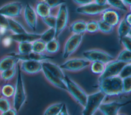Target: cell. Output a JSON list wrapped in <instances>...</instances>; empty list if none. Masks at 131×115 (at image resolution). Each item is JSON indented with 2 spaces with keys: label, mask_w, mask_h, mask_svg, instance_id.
Returning <instances> with one entry per match:
<instances>
[{
  "label": "cell",
  "mask_w": 131,
  "mask_h": 115,
  "mask_svg": "<svg viewBox=\"0 0 131 115\" xmlns=\"http://www.w3.org/2000/svg\"><path fill=\"white\" fill-rule=\"evenodd\" d=\"M14 87L9 84H7L3 85L1 89V92L2 96L8 99L13 96L14 93Z\"/></svg>",
  "instance_id": "31"
},
{
  "label": "cell",
  "mask_w": 131,
  "mask_h": 115,
  "mask_svg": "<svg viewBox=\"0 0 131 115\" xmlns=\"http://www.w3.org/2000/svg\"><path fill=\"white\" fill-rule=\"evenodd\" d=\"M98 25L97 21L95 20H90L86 23L85 32L90 33H94L98 31Z\"/></svg>",
  "instance_id": "36"
},
{
  "label": "cell",
  "mask_w": 131,
  "mask_h": 115,
  "mask_svg": "<svg viewBox=\"0 0 131 115\" xmlns=\"http://www.w3.org/2000/svg\"><path fill=\"white\" fill-rule=\"evenodd\" d=\"M49 7L52 9L66 4V0H46L45 1Z\"/></svg>",
  "instance_id": "41"
},
{
  "label": "cell",
  "mask_w": 131,
  "mask_h": 115,
  "mask_svg": "<svg viewBox=\"0 0 131 115\" xmlns=\"http://www.w3.org/2000/svg\"><path fill=\"white\" fill-rule=\"evenodd\" d=\"M24 17L29 28L35 31L37 26V15L35 9L29 4H27L24 8Z\"/></svg>",
  "instance_id": "14"
},
{
  "label": "cell",
  "mask_w": 131,
  "mask_h": 115,
  "mask_svg": "<svg viewBox=\"0 0 131 115\" xmlns=\"http://www.w3.org/2000/svg\"><path fill=\"white\" fill-rule=\"evenodd\" d=\"M107 5L111 8L124 12L128 11V7L123 3L122 0H107Z\"/></svg>",
  "instance_id": "25"
},
{
  "label": "cell",
  "mask_w": 131,
  "mask_h": 115,
  "mask_svg": "<svg viewBox=\"0 0 131 115\" xmlns=\"http://www.w3.org/2000/svg\"><path fill=\"white\" fill-rule=\"evenodd\" d=\"M14 57H16L19 61H39V62H43L46 60L53 59L54 57L53 56H50L49 55L44 54L43 53H36L33 51H31L29 53L26 54H21L19 53H8Z\"/></svg>",
  "instance_id": "13"
},
{
  "label": "cell",
  "mask_w": 131,
  "mask_h": 115,
  "mask_svg": "<svg viewBox=\"0 0 131 115\" xmlns=\"http://www.w3.org/2000/svg\"><path fill=\"white\" fill-rule=\"evenodd\" d=\"M55 38V30L54 28H49L41 34L40 38L46 43L54 40Z\"/></svg>",
  "instance_id": "28"
},
{
  "label": "cell",
  "mask_w": 131,
  "mask_h": 115,
  "mask_svg": "<svg viewBox=\"0 0 131 115\" xmlns=\"http://www.w3.org/2000/svg\"><path fill=\"white\" fill-rule=\"evenodd\" d=\"M19 61L16 57L8 54L0 60V72L15 67Z\"/></svg>",
  "instance_id": "19"
},
{
  "label": "cell",
  "mask_w": 131,
  "mask_h": 115,
  "mask_svg": "<svg viewBox=\"0 0 131 115\" xmlns=\"http://www.w3.org/2000/svg\"><path fill=\"white\" fill-rule=\"evenodd\" d=\"M122 90L124 93H129L131 91V76L122 79Z\"/></svg>",
  "instance_id": "40"
},
{
  "label": "cell",
  "mask_w": 131,
  "mask_h": 115,
  "mask_svg": "<svg viewBox=\"0 0 131 115\" xmlns=\"http://www.w3.org/2000/svg\"><path fill=\"white\" fill-rule=\"evenodd\" d=\"M130 102L128 101L125 102H112L108 103H102L99 107L98 109L103 115H118L119 111Z\"/></svg>",
  "instance_id": "12"
},
{
  "label": "cell",
  "mask_w": 131,
  "mask_h": 115,
  "mask_svg": "<svg viewBox=\"0 0 131 115\" xmlns=\"http://www.w3.org/2000/svg\"><path fill=\"white\" fill-rule=\"evenodd\" d=\"M98 87L106 95H118L123 93L122 79L119 76L106 78L99 82Z\"/></svg>",
  "instance_id": "1"
},
{
  "label": "cell",
  "mask_w": 131,
  "mask_h": 115,
  "mask_svg": "<svg viewBox=\"0 0 131 115\" xmlns=\"http://www.w3.org/2000/svg\"><path fill=\"white\" fill-rule=\"evenodd\" d=\"M41 1H46V0H41Z\"/></svg>",
  "instance_id": "52"
},
{
  "label": "cell",
  "mask_w": 131,
  "mask_h": 115,
  "mask_svg": "<svg viewBox=\"0 0 131 115\" xmlns=\"http://www.w3.org/2000/svg\"><path fill=\"white\" fill-rule=\"evenodd\" d=\"M85 59L91 62H100L107 64L115 60V57L103 50L99 49H92L85 51L82 53Z\"/></svg>",
  "instance_id": "6"
},
{
  "label": "cell",
  "mask_w": 131,
  "mask_h": 115,
  "mask_svg": "<svg viewBox=\"0 0 131 115\" xmlns=\"http://www.w3.org/2000/svg\"><path fill=\"white\" fill-rule=\"evenodd\" d=\"M11 108V104L8 99L3 96L0 97V112L5 111Z\"/></svg>",
  "instance_id": "38"
},
{
  "label": "cell",
  "mask_w": 131,
  "mask_h": 115,
  "mask_svg": "<svg viewBox=\"0 0 131 115\" xmlns=\"http://www.w3.org/2000/svg\"><path fill=\"white\" fill-rule=\"evenodd\" d=\"M13 94V108L18 112L26 100V93L24 84L20 65H17V74Z\"/></svg>",
  "instance_id": "2"
},
{
  "label": "cell",
  "mask_w": 131,
  "mask_h": 115,
  "mask_svg": "<svg viewBox=\"0 0 131 115\" xmlns=\"http://www.w3.org/2000/svg\"><path fill=\"white\" fill-rule=\"evenodd\" d=\"M43 22L49 28H55L56 24V16L49 15L45 17L41 18Z\"/></svg>",
  "instance_id": "39"
},
{
  "label": "cell",
  "mask_w": 131,
  "mask_h": 115,
  "mask_svg": "<svg viewBox=\"0 0 131 115\" xmlns=\"http://www.w3.org/2000/svg\"><path fill=\"white\" fill-rule=\"evenodd\" d=\"M120 43L125 47V49L130 50L131 45V37L130 35H128L122 37L119 40Z\"/></svg>",
  "instance_id": "42"
},
{
  "label": "cell",
  "mask_w": 131,
  "mask_h": 115,
  "mask_svg": "<svg viewBox=\"0 0 131 115\" xmlns=\"http://www.w3.org/2000/svg\"><path fill=\"white\" fill-rule=\"evenodd\" d=\"M41 34L29 33L28 32L20 34H13L9 37L12 41L19 43H32L40 38Z\"/></svg>",
  "instance_id": "17"
},
{
  "label": "cell",
  "mask_w": 131,
  "mask_h": 115,
  "mask_svg": "<svg viewBox=\"0 0 131 115\" xmlns=\"http://www.w3.org/2000/svg\"><path fill=\"white\" fill-rule=\"evenodd\" d=\"M69 22V11L67 6L63 4L60 6L56 16L55 26V37H58L67 26Z\"/></svg>",
  "instance_id": "5"
},
{
  "label": "cell",
  "mask_w": 131,
  "mask_h": 115,
  "mask_svg": "<svg viewBox=\"0 0 131 115\" xmlns=\"http://www.w3.org/2000/svg\"><path fill=\"white\" fill-rule=\"evenodd\" d=\"M118 115H126V114H118Z\"/></svg>",
  "instance_id": "51"
},
{
  "label": "cell",
  "mask_w": 131,
  "mask_h": 115,
  "mask_svg": "<svg viewBox=\"0 0 131 115\" xmlns=\"http://www.w3.org/2000/svg\"><path fill=\"white\" fill-rule=\"evenodd\" d=\"M83 34H73L67 40L63 52V57L66 59L71 55L79 47L83 38Z\"/></svg>",
  "instance_id": "10"
},
{
  "label": "cell",
  "mask_w": 131,
  "mask_h": 115,
  "mask_svg": "<svg viewBox=\"0 0 131 115\" xmlns=\"http://www.w3.org/2000/svg\"><path fill=\"white\" fill-rule=\"evenodd\" d=\"M65 83L67 87V91L79 104L84 107L86 104L88 96L86 93L77 84L67 75L65 76Z\"/></svg>",
  "instance_id": "4"
},
{
  "label": "cell",
  "mask_w": 131,
  "mask_h": 115,
  "mask_svg": "<svg viewBox=\"0 0 131 115\" xmlns=\"http://www.w3.org/2000/svg\"><path fill=\"white\" fill-rule=\"evenodd\" d=\"M86 22L78 20L73 22L69 26V30L73 34H83L86 29Z\"/></svg>",
  "instance_id": "22"
},
{
  "label": "cell",
  "mask_w": 131,
  "mask_h": 115,
  "mask_svg": "<svg viewBox=\"0 0 131 115\" xmlns=\"http://www.w3.org/2000/svg\"><path fill=\"white\" fill-rule=\"evenodd\" d=\"M110 7L108 5L105 6H100L96 4L94 2L89 4L78 7L76 11L78 13L86 15H97L102 13V12L107 8Z\"/></svg>",
  "instance_id": "11"
},
{
  "label": "cell",
  "mask_w": 131,
  "mask_h": 115,
  "mask_svg": "<svg viewBox=\"0 0 131 115\" xmlns=\"http://www.w3.org/2000/svg\"><path fill=\"white\" fill-rule=\"evenodd\" d=\"M59 47L58 41L54 39L46 43L45 51L48 53H55L59 50Z\"/></svg>",
  "instance_id": "29"
},
{
  "label": "cell",
  "mask_w": 131,
  "mask_h": 115,
  "mask_svg": "<svg viewBox=\"0 0 131 115\" xmlns=\"http://www.w3.org/2000/svg\"><path fill=\"white\" fill-rule=\"evenodd\" d=\"M131 14L130 12H128L127 14L125 15V16L124 17V19L125 21L129 25H131Z\"/></svg>",
  "instance_id": "48"
},
{
  "label": "cell",
  "mask_w": 131,
  "mask_h": 115,
  "mask_svg": "<svg viewBox=\"0 0 131 115\" xmlns=\"http://www.w3.org/2000/svg\"><path fill=\"white\" fill-rule=\"evenodd\" d=\"M126 63L115 60L105 64V69L98 79V82L110 77L118 76L122 68Z\"/></svg>",
  "instance_id": "7"
},
{
  "label": "cell",
  "mask_w": 131,
  "mask_h": 115,
  "mask_svg": "<svg viewBox=\"0 0 131 115\" xmlns=\"http://www.w3.org/2000/svg\"><path fill=\"white\" fill-rule=\"evenodd\" d=\"M63 105V103H59L50 106L45 111L43 115H57L61 109Z\"/></svg>",
  "instance_id": "27"
},
{
  "label": "cell",
  "mask_w": 131,
  "mask_h": 115,
  "mask_svg": "<svg viewBox=\"0 0 131 115\" xmlns=\"http://www.w3.org/2000/svg\"><path fill=\"white\" fill-rule=\"evenodd\" d=\"M41 62L36 61H21L20 68L21 71L28 74H35L42 70Z\"/></svg>",
  "instance_id": "16"
},
{
  "label": "cell",
  "mask_w": 131,
  "mask_h": 115,
  "mask_svg": "<svg viewBox=\"0 0 131 115\" xmlns=\"http://www.w3.org/2000/svg\"><path fill=\"white\" fill-rule=\"evenodd\" d=\"M41 63L42 65L48 69L49 72L65 82L66 75L59 66L52 62L46 61L41 62Z\"/></svg>",
  "instance_id": "20"
},
{
  "label": "cell",
  "mask_w": 131,
  "mask_h": 115,
  "mask_svg": "<svg viewBox=\"0 0 131 115\" xmlns=\"http://www.w3.org/2000/svg\"><path fill=\"white\" fill-rule=\"evenodd\" d=\"M105 67V64L100 62H93L91 63V70L96 74H101L103 72Z\"/></svg>",
  "instance_id": "30"
},
{
  "label": "cell",
  "mask_w": 131,
  "mask_h": 115,
  "mask_svg": "<svg viewBox=\"0 0 131 115\" xmlns=\"http://www.w3.org/2000/svg\"><path fill=\"white\" fill-rule=\"evenodd\" d=\"M0 27L8 29V17L0 14Z\"/></svg>",
  "instance_id": "43"
},
{
  "label": "cell",
  "mask_w": 131,
  "mask_h": 115,
  "mask_svg": "<svg viewBox=\"0 0 131 115\" xmlns=\"http://www.w3.org/2000/svg\"><path fill=\"white\" fill-rule=\"evenodd\" d=\"M57 115H69L67 106L65 104L63 103V105L62 106L61 109L60 110V112L58 113Z\"/></svg>",
  "instance_id": "46"
},
{
  "label": "cell",
  "mask_w": 131,
  "mask_h": 115,
  "mask_svg": "<svg viewBox=\"0 0 131 115\" xmlns=\"http://www.w3.org/2000/svg\"><path fill=\"white\" fill-rule=\"evenodd\" d=\"M18 53L21 54H26L29 53L32 50L31 43H19L18 45Z\"/></svg>",
  "instance_id": "34"
},
{
  "label": "cell",
  "mask_w": 131,
  "mask_h": 115,
  "mask_svg": "<svg viewBox=\"0 0 131 115\" xmlns=\"http://www.w3.org/2000/svg\"><path fill=\"white\" fill-rule=\"evenodd\" d=\"M73 1L80 6H83L93 2L94 0H73Z\"/></svg>",
  "instance_id": "44"
},
{
  "label": "cell",
  "mask_w": 131,
  "mask_h": 115,
  "mask_svg": "<svg viewBox=\"0 0 131 115\" xmlns=\"http://www.w3.org/2000/svg\"><path fill=\"white\" fill-rule=\"evenodd\" d=\"M118 76L122 79L128 76H131L130 63H128L124 65V66L121 70L120 73L118 74Z\"/></svg>",
  "instance_id": "37"
},
{
  "label": "cell",
  "mask_w": 131,
  "mask_h": 115,
  "mask_svg": "<svg viewBox=\"0 0 131 115\" xmlns=\"http://www.w3.org/2000/svg\"><path fill=\"white\" fill-rule=\"evenodd\" d=\"M23 8V4L19 2L9 3L0 7V14L8 18L18 17L21 15Z\"/></svg>",
  "instance_id": "9"
},
{
  "label": "cell",
  "mask_w": 131,
  "mask_h": 115,
  "mask_svg": "<svg viewBox=\"0 0 131 115\" xmlns=\"http://www.w3.org/2000/svg\"><path fill=\"white\" fill-rule=\"evenodd\" d=\"M35 12L40 17L43 18L51 14V8L44 1L38 2L35 7Z\"/></svg>",
  "instance_id": "21"
},
{
  "label": "cell",
  "mask_w": 131,
  "mask_h": 115,
  "mask_svg": "<svg viewBox=\"0 0 131 115\" xmlns=\"http://www.w3.org/2000/svg\"><path fill=\"white\" fill-rule=\"evenodd\" d=\"M16 73V67L1 72V78L4 81H9L12 79Z\"/></svg>",
  "instance_id": "33"
},
{
  "label": "cell",
  "mask_w": 131,
  "mask_h": 115,
  "mask_svg": "<svg viewBox=\"0 0 131 115\" xmlns=\"http://www.w3.org/2000/svg\"><path fill=\"white\" fill-rule=\"evenodd\" d=\"M7 29L5 28L0 27V33H1V34L5 33V32H6V31L7 30Z\"/></svg>",
  "instance_id": "50"
},
{
  "label": "cell",
  "mask_w": 131,
  "mask_h": 115,
  "mask_svg": "<svg viewBox=\"0 0 131 115\" xmlns=\"http://www.w3.org/2000/svg\"><path fill=\"white\" fill-rule=\"evenodd\" d=\"M116 60L128 64L131 62V52L130 50L124 49L121 51L118 55Z\"/></svg>",
  "instance_id": "32"
},
{
  "label": "cell",
  "mask_w": 131,
  "mask_h": 115,
  "mask_svg": "<svg viewBox=\"0 0 131 115\" xmlns=\"http://www.w3.org/2000/svg\"><path fill=\"white\" fill-rule=\"evenodd\" d=\"M123 3L128 8L130 7L131 5V0H122Z\"/></svg>",
  "instance_id": "49"
},
{
  "label": "cell",
  "mask_w": 131,
  "mask_h": 115,
  "mask_svg": "<svg viewBox=\"0 0 131 115\" xmlns=\"http://www.w3.org/2000/svg\"><path fill=\"white\" fill-rule=\"evenodd\" d=\"M101 20L114 27L118 25L120 21V15L116 9L109 7L102 12Z\"/></svg>",
  "instance_id": "15"
},
{
  "label": "cell",
  "mask_w": 131,
  "mask_h": 115,
  "mask_svg": "<svg viewBox=\"0 0 131 115\" xmlns=\"http://www.w3.org/2000/svg\"><path fill=\"white\" fill-rule=\"evenodd\" d=\"M91 62L85 59L74 58L69 59L62 64L59 67L63 70L69 71H78L81 70L91 64Z\"/></svg>",
  "instance_id": "8"
},
{
  "label": "cell",
  "mask_w": 131,
  "mask_h": 115,
  "mask_svg": "<svg viewBox=\"0 0 131 115\" xmlns=\"http://www.w3.org/2000/svg\"><path fill=\"white\" fill-rule=\"evenodd\" d=\"M8 29L13 32V34H20L27 32L19 22L13 18H8Z\"/></svg>",
  "instance_id": "24"
},
{
  "label": "cell",
  "mask_w": 131,
  "mask_h": 115,
  "mask_svg": "<svg viewBox=\"0 0 131 115\" xmlns=\"http://www.w3.org/2000/svg\"><path fill=\"white\" fill-rule=\"evenodd\" d=\"M98 22V30L104 33H110L113 30L114 27L110 26L102 20H100Z\"/></svg>",
  "instance_id": "35"
},
{
  "label": "cell",
  "mask_w": 131,
  "mask_h": 115,
  "mask_svg": "<svg viewBox=\"0 0 131 115\" xmlns=\"http://www.w3.org/2000/svg\"><path fill=\"white\" fill-rule=\"evenodd\" d=\"M46 43L41 39H38L32 43V50L36 53H43L45 51Z\"/></svg>",
  "instance_id": "26"
},
{
  "label": "cell",
  "mask_w": 131,
  "mask_h": 115,
  "mask_svg": "<svg viewBox=\"0 0 131 115\" xmlns=\"http://www.w3.org/2000/svg\"><path fill=\"white\" fill-rule=\"evenodd\" d=\"M41 71L43 72V73L45 76L46 77V78L52 84H53V85H54L55 86H56L58 88L67 91V87L64 81H62L60 79L58 78L56 76L51 73L49 71L48 69H47L43 66L42 67Z\"/></svg>",
  "instance_id": "18"
},
{
  "label": "cell",
  "mask_w": 131,
  "mask_h": 115,
  "mask_svg": "<svg viewBox=\"0 0 131 115\" xmlns=\"http://www.w3.org/2000/svg\"><path fill=\"white\" fill-rule=\"evenodd\" d=\"M131 31V25L128 24L124 19L120 21L118 27V34L119 40L122 37L130 35Z\"/></svg>",
  "instance_id": "23"
},
{
  "label": "cell",
  "mask_w": 131,
  "mask_h": 115,
  "mask_svg": "<svg viewBox=\"0 0 131 115\" xmlns=\"http://www.w3.org/2000/svg\"><path fill=\"white\" fill-rule=\"evenodd\" d=\"M94 2L100 6H105L107 5V0H94Z\"/></svg>",
  "instance_id": "47"
},
{
  "label": "cell",
  "mask_w": 131,
  "mask_h": 115,
  "mask_svg": "<svg viewBox=\"0 0 131 115\" xmlns=\"http://www.w3.org/2000/svg\"><path fill=\"white\" fill-rule=\"evenodd\" d=\"M106 96L100 91L88 95L86 104L82 112V115H94Z\"/></svg>",
  "instance_id": "3"
},
{
  "label": "cell",
  "mask_w": 131,
  "mask_h": 115,
  "mask_svg": "<svg viewBox=\"0 0 131 115\" xmlns=\"http://www.w3.org/2000/svg\"><path fill=\"white\" fill-rule=\"evenodd\" d=\"M0 78H1V76H0Z\"/></svg>",
  "instance_id": "53"
},
{
  "label": "cell",
  "mask_w": 131,
  "mask_h": 115,
  "mask_svg": "<svg viewBox=\"0 0 131 115\" xmlns=\"http://www.w3.org/2000/svg\"><path fill=\"white\" fill-rule=\"evenodd\" d=\"M17 112L14 108H10L5 111L1 112L0 115H17Z\"/></svg>",
  "instance_id": "45"
}]
</instances>
